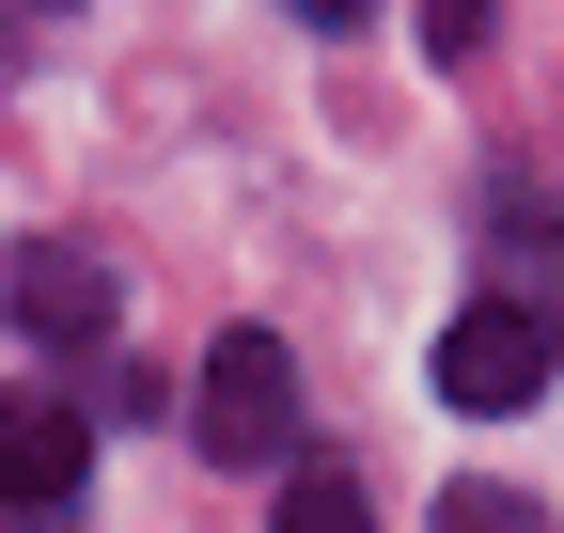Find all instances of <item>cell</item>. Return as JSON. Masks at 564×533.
Wrapping results in <instances>:
<instances>
[{
    "label": "cell",
    "instance_id": "1",
    "mask_svg": "<svg viewBox=\"0 0 564 533\" xmlns=\"http://www.w3.org/2000/svg\"><path fill=\"white\" fill-rule=\"evenodd\" d=\"M549 377H564V314H549V298H518V283L455 298V329H440V409H533Z\"/></svg>",
    "mask_w": 564,
    "mask_h": 533
},
{
    "label": "cell",
    "instance_id": "2",
    "mask_svg": "<svg viewBox=\"0 0 564 533\" xmlns=\"http://www.w3.org/2000/svg\"><path fill=\"white\" fill-rule=\"evenodd\" d=\"M188 424H204V455H236V471L299 455V346H282V329H220V346H204Z\"/></svg>",
    "mask_w": 564,
    "mask_h": 533
},
{
    "label": "cell",
    "instance_id": "3",
    "mask_svg": "<svg viewBox=\"0 0 564 533\" xmlns=\"http://www.w3.org/2000/svg\"><path fill=\"white\" fill-rule=\"evenodd\" d=\"M79 471H95V409L0 392V502H79Z\"/></svg>",
    "mask_w": 564,
    "mask_h": 533
},
{
    "label": "cell",
    "instance_id": "4",
    "mask_svg": "<svg viewBox=\"0 0 564 533\" xmlns=\"http://www.w3.org/2000/svg\"><path fill=\"white\" fill-rule=\"evenodd\" d=\"M110 314H126V298H110V266H95V251H47V236L17 251V329H32V346H95Z\"/></svg>",
    "mask_w": 564,
    "mask_h": 533
},
{
    "label": "cell",
    "instance_id": "5",
    "mask_svg": "<svg viewBox=\"0 0 564 533\" xmlns=\"http://www.w3.org/2000/svg\"><path fill=\"white\" fill-rule=\"evenodd\" d=\"M267 533H377V502H361V471H282V502H267Z\"/></svg>",
    "mask_w": 564,
    "mask_h": 533
},
{
    "label": "cell",
    "instance_id": "6",
    "mask_svg": "<svg viewBox=\"0 0 564 533\" xmlns=\"http://www.w3.org/2000/svg\"><path fill=\"white\" fill-rule=\"evenodd\" d=\"M440 533H549V518H533L518 487H455V502H440Z\"/></svg>",
    "mask_w": 564,
    "mask_h": 533
},
{
    "label": "cell",
    "instance_id": "7",
    "mask_svg": "<svg viewBox=\"0 0 564 533\" xmlns=\"http://www.w3.org/2000/svg\"><path fill=\"white\" fill-rule=\"evenodd\" d=\"M486 47V0H423V63H470Z\"/></svg>",
    "mask_w": 564,
    "mask_h": 533
},
{
    "label": "cell",
    "instance_id": "8",
    "mask_svg": "<svg viewBox=\"0 0 564 533\" xmlns=\"http://www.w3.org/2000/svg\"><path fill=\"white\" fill-rule=\"evenodd\" d=\"M299 17H314V32H361V17H377V0H299Z\"/></svg>",
    "mask_w": 564,
    "mask_h": 533
},
{
    "label": "cell",
    "instance_id": "9",
    "mask_svg": "<svg viewBox=\"0 0 564 533\" xmlns=\"http://www.w3.org/2000/svg\"><path fill=\"white\" fill-rule=\"evenodd\" d=\"M0 63H17V47H0Z\"/></svg>",
    "mask_w": 564,
    "mask_h": 533
}]
</instances>
